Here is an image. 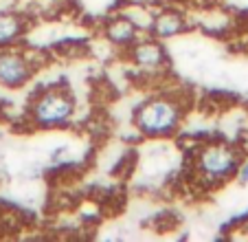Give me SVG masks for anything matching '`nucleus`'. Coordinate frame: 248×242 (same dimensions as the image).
Listing matches in <instances>:
<instances>
[{"instance_id":"obj_2","label":"nucleus","mask_w":248,"mask_h":242,"mask_svg":"<svg viewBox=\"0 0 248 242\" xmlns=\"http://www.w3.org/2000/svg\"><path fill=\"white\" fill-rule=\"evenodd\" d=\"M77 112L75 95L66 86H51L40 90L29 106V119L40 130H62Z\"/></svg>"},{"instance_id":"obj_10","label":"nucleus","mask_w":248,"mask_h":242,"mask_svg":"<svg viewBox=\"0 0 248 242\" xmlns=\"http://www.w3.org/2000/svg\"><path fill=\"white\" fill-rule=\"evenodd\" d=\"M235 183L242 187H248V158H242V163L237 168V174H235Z\"/></svg>"},{"instance_id":"obj_8","label":"nucleus","mask_w":248,"mask_h":242,"mask_svg":"<svg viewBox=\"0 0 248 242\" xmlns=\"http://www.w3.org/2000/svg\"><path fill=\"white\" fill-rule=\"evenodd\" d=\"M27 20L14 11H0V47H11L24 35Z\"/></svg>"},{"instance_id":"obj_7","label":"nucleus","mask_w":248,"mask_h":242,"mask_svg":"<svg viewBox=\"0 0 248 242\" xmlns=\"http://www.w3.org/2000/svg\"><path fill=\"white\" fill-rule=\"evenodd\" d=\"M187 18H185L180 11H163V14L154 16L150 29L152 35L156 40H171V37H178L187 31Z\"/></svg>"},{"instance_id":"obj_9","label":"nucleus","mask_w":248,"mask_h":242,"mask_svg":"<svg viewBox=\"0 0 248 242\" xmlns=\"http://www.w3.org/2000/svg\"><path fill=\"white\" fill-rule=\"evenodd\" d=\"M48 161L53 165H66L73 161V152H70V145L68 143H60L48 152Z\"/></svg>"},{"instance_id":"obj_5","label":"nucleus","mask_w":248,"mask_h":242,"mask_svg":"<svg viewBox=\"0 0 248 242\" xmlns=\"http://www.w3.org/2000/svg\"><path fill=\"white\" fill-rule=\"evenodd\" d=\"M130 57L134 66L143 70H160L167 64V53H165L163 44L154 42V40H145V42H136L130 49Z\"/></svg>"},{"instance_id":"obj_6","label":"nucleus","mask_w":248,"mask_h":242,"mask_svg":"<svg viewBox=\"0 0 248 242\" xmlns=\"http://www.w3.org/2000/svg\"><path fill=\"white\" fill-rule=\"evenodd\" d=\"M106 37L114 47L132 49L139 42V24H134V20L127 16H117L106 24Z\"/></svg>"},{"instance_id":"obj_1","label":"nucleus","mask_w":248,"mask_h":242,"mask_svg":"<svg viewBox=\"0 0 248 242\" xmlns=\"http://www.w3.org/2000/svg\"><path fill=\"white\" fill-rule=\"evenodd\" d=\"M185 119V108L178 99L171 97H152L139 104L132 115L136 132L147 139L171 137Z\"/></svg>"},{"instance_id":"obj_3","label":"nucleus","mask_w":248,"mask_h":242,"mask_svg":"<svg viewBox=\"0 0 248 242\" xmlns=\"http://www.w3.org/2000/svg\"><path fill=\"white\" fill-rule=\"evenodd\" d=\"M242 163V154L229 143H209L198 152L196 172L209 185H220L235 178Z\"/></svg>"},{"instance_id":"obj_4","label":"nucleus","mask_w":248,"mask_h":242,"mask_svg":"<svg viewBox=\"0 0 248 242\" xmlns=\"http://www.w3.org/2000/svg\"><path fill=\"white\" fill-rule=\"evenodd\" d=\"M35 75V66L24 51L0 47V88L20 90Z\"/></svg>"}]
</instances>
